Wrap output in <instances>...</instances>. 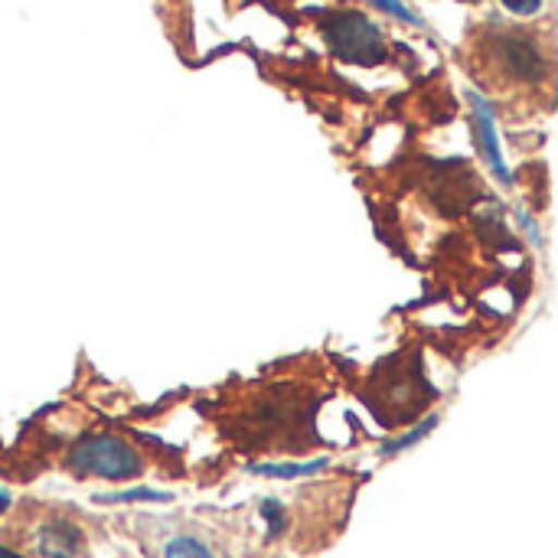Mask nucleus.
I'll return each mask as SVG.
<instances>
[{
	"label": "nucleus",
	"instance_id": "obj_1",
	"mask_svg": "<svg viewBox=\"0 0 558 558\" xmlns=\"http://www.w3.org/2000/svg\"><path fill=\"white\" fill-rule=\"evenodd\" d=\"M320 392L307 379L252 383L226 412V432L245 451L304 454L314 448V412Z\"/></svg>",
	"mask_w": 558,
	"mask_h": 558
},
{
	"label": "nucleus",
	"instance_id": "obj_2",
	"mask_svg": "<svg viewBox=\"0 0 558 558\" xmlns=\"http://www.w3.org/2000/svg\"><path fill=\"white\" fill-rule=\"evenodd\" d=\"M481 78L497 92H549L553 85V36L526 26L490 23L477 33Z\"/></svg>",
	"mask_w": 558,
	"mask_h": 558
},
{
	"label": "nucleus",
	"instance_id": "obj_3",
	"mask_svg": "<svg viewBox=\"0 0 558 558\" xmlns=\"http://www.w3.org/2000/svg\"><path fill=\"white\" fill-rule=\"evenodd\" d=\"M62 464L75 477H98V481H134L147 468L144 454L131 441L108 432L82 435L75 445H69Z\"/></svg>",
	"mask_w": 558,
	"mask_h": 558
},
{
	"label": "nucleus",
	"instance_id": "obj_4",
	"mask_svg": "<svg viewBox=\"0 0 558 558\" xmlns=\"http://www.w3.org/2000/svg\"><path fill=\"white\" fill-rule=\"evenodd\" d=\"M320 29H324L327 46L340 59L356 62V65H379V62H386V36L363 13H356V10L327 13Z\"/></svg>",
	"mask_w": 558,
	"mask_h": 558
},
{
	"label": "nucleus",
	"instance_id": "obj_5",
	"mask_svg": "<svg viewBox=\"0 0 558 558\" xmlns=\"http://www.w3.org/2000/svg\"><path fill=\"white\" fill-rule=\"evenodd\" d=\"M435 399L432 386L418 376V363L392 366L379 383L376 399H369L373 412L383 415V425H409L428 402Z\"/></svg>",
	"mask_w": 558,
	"mask_h": 558
},
{
	"label": "nucleus",
	"instance_id": "obj_6",
	"mask_svg": "<svg viewBox=\"0 0 558 558\" xmlns=\"http://www.w3.org/2000/svg\"><path fill=\"white\" fill-rule=\"evenodd\" d=\"M23 546L33 558H82L85 533L62 513H36L23 526Z\"/></svg>",
	"mask_w": 558,
	"mask_h": 558
},
{
	"label": "nucleus",
	"instance_id": "obj_7",
	"mask_svg": "<svg viewBox=\"0 0 558 558\" xmlns=\"http://www.w3.org/2000/svg\"><path fill=\"white\" fill-rule=\"evenodd\" d=\"M474 108H477V128H481V144H484V154L490 160V167L497 170L500 180H510L507 167H504V157H500V144H497V131H494V114L490 108L474 95Z\"/></svg>",
	"mask_w": 558,
	"mask_h": 558
},
{
	"label": "nucleus",
	"instance_id": "obj_8",
	"mask_svg": "<svg viewBox=\"0 0 558 558\" xmlns=\"http://www.w3.org/2000/svg\"><path fill=\"white\" fill-rule=\"evenodd\" d=\"M327 461H311V464H255L248 468L252 474H262V477H278V481H291V477H307V474H317L324 471Z\"/></svg>",
	"mask_w": 558,
	"mask_h": 558
},
{
	"label": "nucleus",
	"instance_id": "obj_9",
	"mask_svg": "<svg viewBox=\"0 0 558 558\" xmlns=\"http://www.w3.org/2000/svg\"><path fill=\"white\" fill-rule=\"evenodd\" d=\"M163 558H216L209 553L206 543H199L196 536H173L163 546Z\"/></svg>",
	"mask_w": 558,
	"mask_h": 558
},
{
	"label": "nucleus",
	"instance_id": "obj_10",
	"mask_svg": "<svg viewBox=\"0 0 558 558\" xmlns=\"http://www.w3.org/2000/svg\"><path fill=\"white\" fill-rule=\"evenodd\" d=\"M435 425H438V415H428V422H422V425H418V428H412L409 435H399L396 441L383 445V448H379V454H383V458H392V454H399V451L412 448V445H415V441H422Z\"/></svg>",
	"mask_w": 558,
	"mask_h": 558
},
{
	"label": "nucleus",
	"instance_id": "obj_11",
	"mask_svg": "<svg viewBox=\"0 0 558 558\" xmlns=\"http://www.w3.org/2000/svg\"><path fill=\"white\" fill-rule=\"evenodd\" d=\"M101 504H134V500H170V494H157V490H128V494H111V497H98Z\"/></svg>",
	"mask_w": 558,
	"mask_h": 558
},
{
	"label": "nucleus",
	"instance_id": "obj_12",
	"mask_svg": "<svg viewBox=\"0 0 558 558\" xmlns=\"http://www.w3.org/2000/svg\"><path fill=\"white\" fill-rule=\"evenodd\" d=\"M379 10H386V13H392V16H399V20H405V23H412V26H422V20L402 3V0H373Z\"/></svg>",
	"mask_w": 558,
	"mask_h": 558
},
{
	"label": "nucleus",
	"instance_id": "obj_13",
	"mask_svg": "<svg viewBox=\"0 0 558 558\" xmlns=\"http://www.w3.org/2000/svg\"><path fill=\"white\" fill-rule=\"evenodd\" d=\"M504 7L520 13V16H530V13H536L543 7V0H504Z\"/></svg>",
	"mask_w": 558,
	"mask_h": 558
},
{
	"label": "nucleus",
	"instance_id": "obj_14",
	"mask_svg": "<svg viewBox=\"0 0 558 558\" xmlns=\"http://www.w3.org/2000/svg\"><path fill=\"white\" fill-rule=\"evenodd\" d=\"M10 510V494H0V513H7Z\"/></svg>",
	"mask_w": 558,
	"mask_h": 558
},
{
	"label": "nucleus",
	"instance_id": "obj_15",
	"mask_svg": "<svg viewBox=\"0 0 558 558\" xmlns=\"http://www.w3.org/2000/svg\"><path fill=\"white\" fill-rule=\"evenodd\" d=\"M0 558H23L20 553H13V549H7V546H0Z\"/></svg>",
	"mask_w": 558,
	"mask_h": 558
}]
</instances>
